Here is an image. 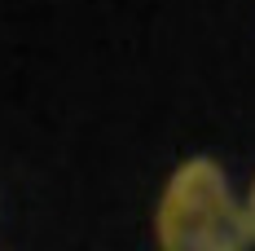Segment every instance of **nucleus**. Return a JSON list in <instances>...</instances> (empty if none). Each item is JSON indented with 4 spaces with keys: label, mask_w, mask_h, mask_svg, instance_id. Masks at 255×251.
I'll return each instance as SVG.
<instances>
[{
    "label": "nucleus",
    "mask_w": 255,
    "mask_h": 251,
    "mask_svg": "<svg viewBox=\"0 0 255 251\" xmlns=\"http://www.w3.org/2000/svg\"><path fill=\"white\" fill-rule=\"evenodd\" d=\"M158 247L163 251H247L251 229L247 212L233 199L229 176L216 159H189L180 163L163 203H158Z\"/></svg>",
    "instance_id": "f257e3e1"
},
{
    "label": "nucleus",
    "mask_w": 255,
    "mask_h": 251,
    "mask_svg": "<svg viewBox=\"0 0 255 251\" xmlns=\"http://www.w3.org/2000/svg\"><path fill=\"white\" fill-rule=\"evenodd\" d=\"M242 212H247V229H251V243H255V185H251V199H247Z\"/></svg>",
    "instance_id": "f03ea898"
}]
</instances>
